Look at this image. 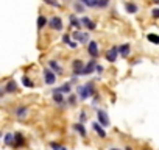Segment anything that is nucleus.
<instances>
[{"instance_id":"16","label":"nucleus","mask_w":159,"mask_h":150,"mask_svg":"<svg viewBox=\"0 0 159 150\" xmlns=\"http://www.w3.org/2000/svg\"><path fill=\"white\" fill-rule=\"evenodd\" d=\"M53 92H59V94H70V92H72V86H70V83H64L62 86H59V88L53 89Z\"/></svg>"},{"instance_id":"19","label":"nucleus","mask_w":159,"mask_h":150,"mask_svg":"<svg viewBox=\"0 0 159 150\" xmlns=\"http://www.w3.org/2000/svg\"><path fill=\"white\" fill-rule=\"evenodd\" d=\"M125 8H126V13H129V14H134V13H137V5L136 3H133V2H126L125 3Z\"/></svg>"},{"instance_id":"4","label":"nucleus","mask_w":159,"mask_h":150,"mask_svg":"<svg viewBox=\"0 0 159 150\" xmlns=\"http://www.w3.org/2000/svg\"><path fill=\"white\" fill-rule=\"evenodd\" d=\"M97 122L102 127H109V117H108L106 111H103V110H98L97 111Z\"/></svg>"},{"instance_id":"6","label":"nucleus","mask_w":159,"mask_h":150,"mask_svg":"<svg viewBox=\"0 0 159 150\" xmlns=\"http://www.w3.org/2000/svg\"><path fill=\"white\" fill-rule=\"evenodd\" d=\"M95 66H97V61H95V59L88 61V63L84 64V67H83V70H81V73H80V75H91V73L95 70Z\"/></svg>"},{"instance_id":"12","label":"nucleus","mask_w":159,"mask_h":150,"mask_svg":"<svg viewBox=\"0 0 159 150\" xmlns=\"http://www.w3.org/2000/svg\"><path fill=\"white\" fill-rule=\"evenodd\" d=\"M117 55H119V49H117V47H111V49L106 52V59H108L109 63H116Z\"/></svg>"},{"instance_id":"34","label":"nucleus","mask_w":159,"mask_h":150,"mask_svg":"<svg viewBox=\"0 0 159 150\" xmlns=\"http://www.w3.org/2000/svg\"><path fill=\"white\" fill-rule=\"evenodd\" d=\"M67 45H69L70 49H76V42H75V41H69V42H67Z\"/></svg>"},{"instance_id":"18","label":"nucleus","mask_w":159,"mask_h":150,"mask_svg":"<svg viewBox=\"0 0 159 150\" xmlns=\"http://www.w3.org/2000/svg\"><path fill=\"white\" fill-rule=\"evenodd\" d=\"M69 22H70V27L72 28H81V22H80V19L76 16H73V14L69 17Z\"/></svg>"},{"instance_id":"22","label":"nucleus","mask_w":159,"mask_h":150,"mask_svg":"<svg viewBox=\"0 0 159 150\" xmlns=\"http://www.w3.org/2000/svg\"><path fill=\"white\" fill-rule=\"evenodd\" d=\"M73 10L76 13H84V5L80 2V0H75V2H73Z\"/></svg>"},{"instance_id":"28","label":"nucleus","mask_w":159,"mask_h":150,"mask_svg":"<svg viewBox=\"0 0 159 150\" xmlns=\"http://www.w3.org/2000/svg\"><path fill=\"white\" fill-rule=\"evenodd\" d=\"M44 3H47V5H50L53 8H59L61 7V3L58 2V0H44Z\"/></svg>"},{"instance_id":"13","label":"nucleus","mask_w":159,"mask_h":150,"mask_svg":"<svg viewBox=\"0 0 159 150\" xmlns=\"http://www.w3.org/2000/svg\"><path fill=\"white\" fill-rule=\"evenodd\" d=\"M25 144V138L22 133H14V139H13V145L14 147H22Z\"/></svg>"},{"instance_id":"8","label":"nucleus","mask_w":159,"mask_h":150,"mask_svg":"<svg viewBox=\"0 0 159 150\" xmlns=\"http://www.w3.org/2000/svg\"><path fill=\"white\" fill-rule=\"evenodd\" d=\"M80 22H81V27H86V28L91 30V31L97 28V24H95L94 21H91L88 16H86V17H81V19H80Z\"/></svg>"},{"instance_id":"1","label":"nucleus","mask_w":159,"mask_h":150,"mask_svg":"<svg viewBox=\"0 0 159 150\" xmlns=\"http://www.w3.org/2000/svg\"><path fill=\"white\" fill-rule=\"evenodd\" d=\"M94 94H95V89H94V85L92 83L78 86V96H80V99H81V100H86V99H89Z\"/></svg>"},{"instance_id":"41","label":"nucleus","mask_w":159,"mask_h":150,"mask_svg":"<svg viewBox=\"0 0 159 150\" xmlns=\"http://www.w3.org/2000/svg\"><path fill=\"white\" fill-rule=\"evenodd\" d=\"M145 150H150V148H145Z\"/></svg>"},{"instance_id":"23","label":"nucleus","mask_w":159,"mask_h":150,"mask_svg":"<svg viewBox=\"0 0 159 150\" xmlns=\"http://www.w3.org/2000/svg\"><path fill=\"white\" fill-rule=\"evenodd\" d=\"M45 25H47V17L41 14V16L38 17V28H39V30H42Z\"/></svg>"},{"instance_id":"2","label":"nucleus","mask_w":159,"mask_h":150,"mask_svg":"<svg viewBox=\"0 0 159 150\" xmlns=\"http://www.w3.org/2000/svg\"><path fill=\"white\" fill-rule=\"evenodd\" d=\"M47 25H48L52 30H55V31H61V30L64 28L62 19H61L59 16H52L50 19H47Z\"/></svg>"},{"instance_id":"24","label":"nucleus","mask_w":159,"mask_h":150,"mask_svg":"<svg viewBox=\"0 0 159 150\" xmlns=\"http://www.w3.org/2000/svg\"><path fill=\"white\" fill-rule=\"evenodd\" d=\"M84 7H89V8H95L97 7V0H80Z\"/></svg>"},{"instance_id":"25","label":"nucleus","mask_w":159,"mask_h":150,"mask_svg":"<svg viewBox=\"0 0 159 150\" xmlns=\"http://www.w3.org/2000/svg\"><path fill=\"white\" fill-rule=\"evenodd\" d=\"M147 38H148V41H150L151 44H159V35H153V33H150Z\"/></svg>"},{"instance_id":"39","label":"nucleus","mask_w":159,"mask_h":150,"mask_svg":"<svg viewBox=\"0 0 159 150\" xmlns=\"http://www.w3.org/2000/svg\"><path fill=\"white\" fill-rule=\"evenodd\" d=\"M153 2H159V0H153Z\"/></svg>"},{"instance_id":"29","label":"nucleus","mask_w":159,"mask_h":150,"mask_svg":"<svg viewBox=\"0 0 159 150\" xmlns=\"http://www.w3.org/2000/svg\"><path fill=\"white\" fill-rule=\"evenodd\" d=\"M13 139H14V133H7V134H5V144H7V145L13 144Z\"/></svg>"},{"instance_id":"21","label":"nucleus","mask_w":159,"mask_h":150,"mask_svg":"<svg viewBox=\"0 0 159 150\" xmlns=\"http://www.w3.org/2000/svg\"><path fill=\"white\" fill-rule=\"evenodd\" d=\"M17 91V85H16V82H8L7 83V86H5V92H16Z\"/></svg>"},{"instance_id":"20","label":"nucleus","mask_w":159,"mask_h":150,"mask_svg":"<svg viewBox=\"0 0 159 150\" xmlns=\"http://www.w3.org/2000/svg\"><path fill=\"white\" fill-rule=\"evenodd\" d=\"M53 102H55L56 105H64L66 99H64L62 94H59V92H53Z\"/></svg>"},{"instance_id":"3","label":"nucleus","mask_w":159,"mask_h":150,"mask_svg":"<svg viewBox=\"0 0 159 150\" xmlns=\"http://www.w3.org/2000/svg\"><path fill=\"white\" fill-rule=\"evenodd\" d=\"M42 77H44V83H45V85H53V83L56 82V73H55L52 69H48V67L44 69Z\"/></svg>"},{"instance_id":"10","label":"nucleus","mask_w":159,"mask_h":150,"mask_svg":"<svg viewBox=\"0 0 159 150\" xmlns=\"http://www.w3.org/2000/svg\"><path fill=\"white\" fill-rule=\"evenodd\" d=\"M48 69H52L56 75H62V72H64L62 66H61V64H58V61H55V59L48 61Z\"/></svg>"},{"instance_id":"37","label":"nucleus","mask_w":159,"mask_h":150,"mask_svg":"<svg viewBox=\"0 0 159 150\" xmlns=\"http://www.w3.org/2000/svg\"><path fill=\"white\" fill-rule=\"evenodd\" d=\"M125 150H133V148H131V147H126V148H125Z\"/></svg>"},{"instance_id":"15","label":"nucleus","mask_w":159,"mask_h":150,"mask_svg":"<svg viewBox=\"0 0 159 150\" xmlns=\"http://www.w3.org/2000/svg\"><path fill=\"white\" fill-rule=\"evenodd\" d=\"M117 49H119V55L123 56V58H126V56L129 55V52H131V45H129V44H122V45L117 47Z\"/></svg>"},{"instance_id":"33","label":"nucleus","mask_w":159,"mask_h":150,"mask_svg":"<svg viewBox=\"0 0 159 150\" xmlns=\"http://www.w3.org/2000/svg\"><path fill=\"white\" fill-rule=\"evenodd\" d=\"M151 16H153L154 19H159V8H154V10L151 11Z\"/></svg>"},{"instance_id":"9","label":"nucleus","mask_w":159,"mask_h":150,"mask_svg":"<svg viewBox=\"0 0 159 150\" xmlns=\"http://www.w3.org/2000/svg\"><path fill=\"white\" fill-rule=\"evenodd\" d=\"M88 53L92 56V58H97L98 56V44L95 41H89V45H88Z\"/></svg>"},{"instance_id":"14","label":"nucleus","mask_w":159,"mask_h":150,"mask_svg":"<svg viewBox=\"0 0 159 150\" xmlns=\"http://www.w3.org/2000/svg\"><path fill=\"white\" fill-rule=\"evenodd\" d=\"M73 130H75L76 133H80V136H81V138H88V131H86V128H84V125H83L81 122L73 124Z\"/></svg>"},{"instance_id":"7","label":"nucleus","mask_w":159,"mask_h":150,"mask_svg":"<svg viewBox=\"0 0 159 150\" xmlns=\"http://www.w3.org/2000/svg\"><path fill=\"white\" fill-rule=\"evenodd\" d=\"M70 38L76 39L80 44H86V42L89 41V35H88V33H80V31H73V35H72Z\"/></svg>"},{"instance_id":"17","label":"nucleus","mask_w":159,"mask_h":150,"mask_svg":"<svg viewBox=\"0 0 159 150\" xmlns=\"http://www.w3.org/2000/svg\"><path fill=\"white\" fill-rule=\"evenodd\" d=\"M92 128H94V131H95L102 139H105V138H106V131L103 130V127H102L98 122H94V124H92Z\"/></svg>"},{"instance_id":"31","label":"nucleus","mask_w":159,"mask_h":150,"mask_svg":"<svg viewBox=\"0 0 159 150\" xmlns=\"http://www.w3.org/2000/svg\"><path fill=\"white\" fill-rule=\"evenodd\" d=\"M67 102H69V105L75 106V105H76V102H78V100H76V96H75V94H72V96L67 99Z\"/></svg>"},{"instance_id":"38","label":"nucleus","mask_w":159,"mask_h":150,"mask_svg":"<svg viewBox=\"0 0 159 150\" xmlns=\"http://www.w3.org/2000/svg\"><path fill=\"white\" fill-rule=\"evenodd\" d=\"M111 150H120V148H111Z\"/></svg>"},{"instance_id":"36","label":"nucleus","mask_w":159,"mask_h":150,"mask_svg":"<svg viewBox=\"0 0 159 150\" xmlns=\"http://www.w3.org/2000/svg\"><path fill=\"white\" fill-rule=\"evenodd\" d=\"M95 72H98V73H102V72H103V67L97 64V66H95Z\"/></svg>"},{"instance_id":"32","label":"nucleus","mask_w":159,"mask_h":150,"mask_svg":"<svg viewBox=\"0 0 159 150\" xmlns=\"http://www.w3.org/2000/svg\"><path fill=\"white\" fill-rule=\"evenodd\" d=\"M86 119H88V114H86L84 111H81V114H80V122H81V124H83V122H84Z\"/></svg>"},{"instance_id":"35","label":"nucleus","mask_w":159,"mask_h":150,"mask_svg":"<svg viewBox=\"0 0 159 150\" xmlns=\"http://www.w3.org/2000/svg\"><path fill=\"white\" fill-rule=\"evenodd\" d=\"M69 41H70V36H69V35H64V36H62V42H64V44H67Z\"/></svg>"},{"instance_id":"26","label":"nucleus","mask_w":159,"mask_h":150,"mask_svg":"<svg viewBox=\"0 0 159 150\" xmlns=\"http://www.w3.org/2000/svg\"><path fill=\"white\" fill-rule=\"evenodd\" d=\"M22 83H24L25 88H33V82L27 77V75H24V77H22Z\"/></svg>"},{"instance_id":"30","label":"nucleus","mask_w":159,"mask_h":150,"mask_svg":"<svg viewBox=\"0 0 159 150\" xmlns=\"http://www.w3.org/2000/svg\"><path fill=\"white\" fill-rule=\"evenodd\" d=\"M109 5V0H97V7L98 8H106Z\"/></svg>"},{"instance_id":"40","label":"nucleus","mask_w":159,"mask_h":150,"mask_svg":"<svg viewBox=\"0 0 159 150\" xmlns=\"http://www.w3.org/2000/svg\"><path fill=\"white\" fill-rule=\"evenodd\" d=\"M0 138H2V133H0Z\"/></svg>"},{"instance_id":"11","label":"nucleus","mask_w":159,"mask_h":150,"mask_svg":"<svg viewBox=\"0 0 159 150\" xmlns=\"http://www.w3.org/2000/svg\"><path fill=\"white\" fill-rule=\"evenodd\" d=\"M14 116H16L19 120H24V119L28 116V108H27V106H17L16 111H14Z\"/></svg>"},{"instance_id":"5","label":"nucleus","mask_w":159,"mask_h":150,"mask_svg":"<svg viewBox=\"0 0 159 150\" xmlns=\"http://www.w3.org/2000/svg\"><path fill=\"white\" fill-rule=\"evenodd\" d=\"M83 67H84V63L81 59H73L72 61V72H73V75H76V77H80Z\"/></svg>"},{"instance_id":"27","label":"nucleus","mask_w":159,"mask_h":150,"mask_svg":"<svg viewBox=\"0 0 159 150\" xmlns=\"http://www.w3.org/2000/svg\"><path fill=\"white\" fill-rule=\"evenodd\" d=\"M50 148H52V150H67L66 145H59V144H56V142H50Z\"/></svg>"}]
</instances>
